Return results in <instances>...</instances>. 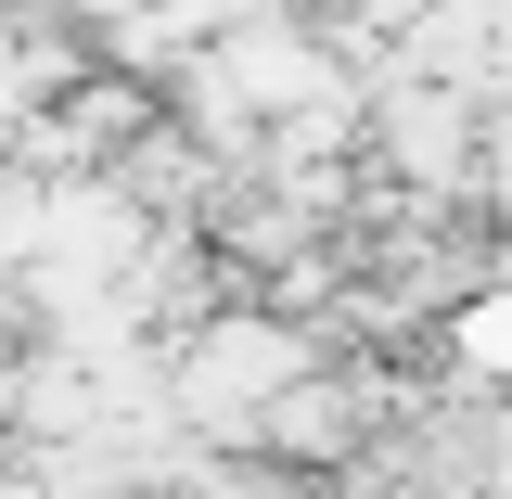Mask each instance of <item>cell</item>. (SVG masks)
Segmentation results:
<instances>
[{
    "mask_svg": "<svg viewBox=\"0 0 512 499\" xmlns=\"http://www.w3.org/2000/svg\"><path fill=\"white\" fill-rule=\"evenodd\" d=\"M461 333H474V359H487V372H512V295H487Z\"/></svg>",
    "mask_w": 512,
    "mask_h": 499,
    "instance_id": "obj_1",
    "label": "cell"
}]
</instances>
